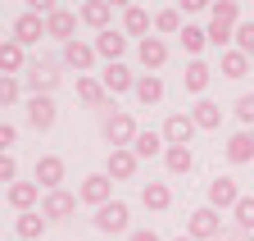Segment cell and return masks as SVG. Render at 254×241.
Instances as JSON below:
<instances>
[{"label": "cell", "instance_id": "1", "mask_svg": "<svg viewBox=\"0 0 254 241\" xmlns=\"http://www.w3.org/2000/svg\"><path fill=\"white\" fill-rule=\"evenodd\" d=\"M209 14H213V18H209V41L222 50V46H227V41L236 37V32H232V23L241 18V5H236V0H218V5H213Z\"/></svg>", "mask_w": 254, "mask_h": 241}, {"label": "cell", "instance_id": "2", "mask_svg": "<svg viewBox=\"0 0 254 241\" xmlns=\"http://www.w3.org/2000/svg\"><path fill=\"white\" fill-rule=\"evenodd\" d=\"M136 137H141V128H136L132 114H109V118H105V141H109L114 150H132Z\"/></svg>", "mask_w": 254, "mask_h": 241}, {"label": "cell", "instance_id": "3", "mask_svg": "<svg viewBox=\"0 0 254 241\" xmlns=\"http://www.w3.org/2000/svg\"><path fill=\"white\" fill-rule=\"evenodd\" d=\"M77 196H82L86 205H95V209H105V205L114 200V177H109V173H91Z\"/></svg>", "mask_w": 254, "mask_h": 241}, {"label": "cell", "instance_id": "4", "mask_svg": "<svg viewBox=\"0 0 254 241\" xmlns=\"http://www.w3.org/2000/svg\"><path fill=\"white\" fill-rule=\"evenodd\" d=\"M186 237H195V241H209V237H222V219H218V209H195L186 223Z\"/></svg>", "mask_w": 254, "mask_h": 241}, {"label": "cell", "instance_id": "5", "mask_svg": "<svg viewBox=\"0 0 254 241\" xmlns=\"http://www.w3.org/2000/svg\"><path fill=\"white\" fill-rule=\"evenodd\" d=\"M41 37H50V32H46V23H41V14H32V9H27V14L14 18V41H18V46H37Z\"/></svg>", "mask_w": 254, "mask_h": 241}, {"label": "cell", "instance_id": "6", "mask_svg": "<svg viewBox=\"0 0 254 241\" xmlns=\"http://www.w3.org/2000/svg\"><path fill=\"white\" fill-rule=\"evenodd\" d=\"M127 219H132V214H127L123 200H109L105 209H95V228H100V232H127Z\"/></svg>", "mask_w": 254, "mask_h": 241}, {"label": "cell", "instance_id": "7", "mask_svg": "<svg viewBox=\"0 0 254 241\" xmlns=\"http://www.w3.org/2000/svg\"><path fill=\"white\" fill-rule=\"evenodd\" d=\"M241 205V191L232 177H213L209 182V209H236Z\"/></svg>", "mask_w": 254, "mask_h": 241}, {"label": "cell", "instance_id": "8", "mask_svg": "<svg viewBox=\"0 0 254 241\" xmlns=\"http://www.w3.org/2000/svg\"><path fill=\"white\" fill-rule=\"evenodd\" d=\"M190 137H195V118H190V114H168L164 141L168 146H190Z\"/></svg>", "mask_w": 254, "mask_h": 241}, {"label": "cell", "instance_id": "9", "mask_svg": "<svg viewBox=\"0 0 254 241\" xmlns=\"http://www.w3.org/2000/svg\"><path fill=\"white\" fill-rule=\"evenodd\" d=\"M105 173L118 177V182H132V177H136V150H109Z\"/></svg>", "mask_w": 254, "mask_h": 241}, {"label": "cell", "instance_id": "10", "mask_svg": "<svg viewBox=\"0 0 254 241\" xmlns=\"http://www.w3.org/2000/svg\"><path fill=\"white\" fill-rule=\"evenodd\" d=\"M77 18H82V14H73V9H55V14L46 18V32H50V37H59L64 46H68V41H73V32H77Z\"/></svg>", "mask_w": 254, "mask_h": 241}, {"label": "cell", "instance_id": "11", "mask_svg": "<svg viewBox=\"0 0 254 241\" xmlns=\"http://www.w3.org/2000/svg\"><path fill=\"white\" fill-rule=\"evenodd\" d=\"M59 182H64V160H59V155H41V160H37V187L59 191Z\"/></svg>", "mask_w": 254, "mask_h": 241}, {"label": "cell", "instance_id": "12", "mask_svg": "<svg viewBox=\"0 0 254 241\" xmlns=\"http://www.w3.org/2000/svg\"><path fill=\"white\" fill-rule=\"evenodd\" d=\"M27 123L37 128V132L55 128V100H50V96H32V100H27Z\"/></svg>", "mask_w": 254, "mask_h": 241}, {"label": "cell", "instance_id": "13", "mask_svg": "<svg viewBox=\"0 0 254 241\" xmlns=\"http://www.w3.org/2000/svg\"><path fill=\"white\" fill-rule=\"evenodd\" d=\"M150 27H154V18H150L141 5H127V9H123V32H127V37H141V41H145Z\"/></svg>", "mask_w": 254, "mask_h": 241}, {"label": "cell", "instance_id": "14", "mask_svg": "<svg viewBox=\"0 0 254 241\" xmlns=\"http://www.w3.org/2000/svg\"><path fill=\"white\" fill-rule=\"evenodd\" d=\"M73 209H77V196H68V191H46V205H41L46 219H68Z\"/></svg>", "mask_w": 254, "mask_h": 241}, {"label": "cell", "instance_id": "15", "mask_svg": "<svg viewBox=\"0 0 254 241\" xmlns=\"http://www.w3.org/2000/svg\"><path fill=\"white\" fill-rule=\"evenodd\" d=\"M100 82H105V91H114V96H123V91H136V78L127 73L123 64H109V69L100 73Z\"/></svg>", "mask_w": 254, "mask_h": 241}, {"label": "cell", "instance_id": "16", "mask_svg": "<svg viewBox=\"0 0 254 241\" xmlns=\"http://www.w3.org/2000/svg\"><path fill=\"white\" fill-rule=\"evenodd\" d=\"M55 82H59V73H55L50 64H32V69H27V86H32L37 96H50Z\"/></svg>", "mask_w": 254, "mask_h": 241}, {"label": "cell", "instance_id": "17", "mask_svg": "<svg viewBox=\"0 0 254 241\" xmlns=\"http://www.w3.org/2000/svg\"><path fill=\"white\" fill-rule=\"evenodd\" d=\"M132 150H136V160H154L159 150H168V146H164V132H154V128H141V137L132 141Z\"/></svg>", "mask_w": 254, "mask_h": 241}, {"label": "cell", "instance_id": "18", "mask_svg": "<svg viewBox=\"0 0 254 241\" xmlns=\"http://www.w3.org/2000/svg\"><path fill=\"white\" fill-rule=\"evenodd\" d=\"M164 164H168L173 177H182V173L195 168V155H190V146H168V150H164Z\"/></svg>", "mask_w": 254, "mask_h": 241}, {"label": "cell", "instance_id": "19", "mask_svg": "<svg viewBox=\"0 0 254 241\" xmlns=\"http://www.w3.org/2000/svg\"><path fill=\"white\" fill-rule=\"evenodd\" d=\"M5 196H9V205L18 209V214H32V200L41 196V187H37V182H14Z\"/></svg>", "mask_w": 254, "mask_h": 241}, {"label": "cell", "instance_id": "20", "mask_svg": "<svg viewBox=\"0 0 254 241\" xmlns=\"http://www.w3.org/2000/svg\"><path fill=\"white\" fill-rule=\"evenodd\" d=\"M123 50H127V37L123 32H100V37H95V55H105L109 64H118Z\"/></svg>", "mask_w": 254, "mask_h": 241}, {"label": "cell", "instance_id": "21", "mask_svg": "<svg viewBox=\"0 0 254 241\" xmlns=\"http://www.w3.org/2000/svg\"><path fill=\"white\" fill-rule=\"evenodd\" d=\"M227 160H232V164H250V160H254V132H232Z\"/></svg>", "mask_w": 254, "mask_h": 241}, {"label": "cell", "instance_id": "22", "mask_svg": "<svg viewBox=\"0 0 254 241\" xmlns=\"http://www.w3.org/2000/svg\"><path fill=\"white\" fill-rule=\"evenodd\" d=\"M64 59H68V69H91L95 64V46H86V41H68V46H64Z\"/></svg>", "mask_w": 254, "mask_h": 241}, {"label": "cell", "instance_id": "23", "mask_svg": "<svg viewBox=\"0 0 254 241\" xmlns=\"http://www.w3.org/2000/svg\"><path fill=\"white\" fill-rule=\"evenodd\" d=\"M209 78H213V73H209V64H204V59H190V64H186V73H182L186 91H195V96L209 86Z\"/></svg>", "mask_w": 254, "mask_h": 241}, {"label": "cell", "instance_id": "24", "mask_svg": "<svg viewBox=\"0 0 254 241\" xmlns=\"http://www.w3.org/2000/svg\"><path fill=\"white\" fill-rule=\"evenodd\" d=\"M114 18V5H109V0H91V5H82V23H91V27H100V32H109V23Z\"/></svg>", "mask_w": 254, "mask_h": 241}, {"label": "cell", "instance_id": "25", "mask_svg": "<svg viewBox=\"0 0 254 241\" xmlns=\"http://www.w3.org/2000/svg\"><path fill=\"white\" fill-rule=\"evenodd\" d=\"M164 59H168V46H164V37H145V41H141V64H145V69H159Z\"/></svg>", "mask_w": 254, "mask_h": 241}, {"label": "cell", "instance_id": "26", "mask_svg": "<svg viewBox=\"0 0 254 241\" xmlns=\"http://www.w3.org/2000/svg\"><path fill=\"white\" fill-rule=\"evenodd\" d=\"M136 100H141V105H159V100H164V82H159L154 73L136 78Z\"/></svg>", "mask_w": 254, "mask_h": 241}, {"label": "cell", "instance_id": "27", "mask_svg": "<svg viewBox=\"0 0 254 241\" xmlns=\"http://www.w3.org/2000/svg\"><path fill=\"white\" fill-rule=\"evenodd\" d=\"M0 69H5V78H14V73L23 69V46H18L14 37H9L5 46H0Z\"/></svg>", "mask_w": 254, "mask_h": 241}, {"label": "cell", "instance_id": "28", "mask_svg": "<svg viewBox=\"0 0 254 241\" xmlns=\"http://www.w3.org/2000/svg\"><path fill=\"white\" fill-rule=\"evenodd\" d=\"M190 118H195V128H218V123H222V105H213V100H200L195 109H190Z\"/></svg>", "mask_w": 254, "mask_h": 241}, {"label": "cell", "instance_id": "29", "mask_svg": "<svg viewBox=\"0 0 254 241\" xmlns=\"http://www.w3.org/2000/svg\"><path fill=\"white\" fill-rule=\"evenodd\" d=\"M168 200H173V191H168L164 182H150V187H141V205H145V209H168Z\"/></svg>", "mask_w": 254, "mask_h": 241}, {"label": "cell", "instance_id": "30", "mask_svg": "<svg viewBox=\"0 0 254 241\" xmlns=\"http://www.w3.org/2000/svg\"><path fill=\"white\" fill-rule=\"evenodd\" d=\"M177 41H182V46H186L190 55H200V50L209 46V27H195V23H186V27H182V37H177Z\"/></svg>", "mask_w": 254, "mask_h": 241}, {"label": "cell", "instance_id": "31", "mask_svg": "<svg viewBox=\"0 0 254 241\" xmlns=\"http://www.w3.org/2000/svg\"><path fill=\"white\" fill-rule=\"evenodd\" d=\"M245 73H250V55L222 50V78H245Z\"/></svg>", "mask_w": 254, "mask_h": 241}, {"label": "cell", "instance_id": "32", "mask_svg": "<svg viewBox=\"0 0 254 241\" xmlns=\"http://www.w3.org/2000/svg\"><path fill=\"white\" fill-rule=\"evenodd\" d=\"M105 82H95V78H77V100H86V105H105Z\"/></svg>", "mask_w": 254, "mask_h": 241}, {"label": "cell", "instance_id": "33", "mask_svg": "<svg viewBox=\"0 0 254 241\" xmlns=\"http://www.w3.org/2000/svg\"><path fill=\"white\" fill-rule=\"evenodd\" d=\"M14 232H18L23 241H32V237H41V232H46V214H18Z\"/></svg>", "mask_w": 254, "mask_h": 241}, {"label": "cell", "instance_id": "34", "mask_svg": "<svg viewBox=\"0 0 254 241\" xmlns=\"http://www.w3.org/2000/svg\"><path fill=\"white\" fill-rule=\"evenodd\" d=\"M232 219H236V228H241L245 237L254 232V196H241V205L232 209Z\"/></svg>", "mask_w": 254, "mask_h": 241}, {"label": "cell", "instance_id": "35", "mask_svg": "<svg viewBox=\"0 0 254 241\" xmlns=\"http://www.w3.org/2000/svg\"><path fill=\"white\" fill-rule=\"evenodd\" d=\"M154 32L182 37V14H177V9H159V14H154Z\"/></svg>", "mask_w": 254, "mask_h": 241}, {"label": "cell", "instance_id": "36", "mask_svg": "<svg viewBox=\"0 0 254 241\" xmlns=\"http://www.w3.org/2000/svg\"><path fill=\"white\" fill-rule=\"evenodd\" d=\"M236 50L241 55H254V23H241L236 27Z\"/></svg>", "mask_w": 254, "mask_h": 241}, {"label": "cell", "instance_id": "37", "mask_svg": "<svg viewBox=\"0 0 254 241\" xmlns=\"http://www.w3.org/2000/svg\"><path fill=\"white\" fill-rule=\"evenodd\" d=\"M23 96V82L18 78H5V82H0V105H14Z\"/></svg>", "mask_w": 254, "mask_h": 241}, {"label": "cell", "instance_id": "38", "mask_svg": "<svg viewBox=\"0 0 254 241\" xmlns=\"http://www.w3.org/2000/svg\"><path fill=\"white\" fill-rule=\"evenodd\" d=\"M236 118H241L245 128H254V96H241L236 100Z\"/></svg>", "mask_w": 254, "mask_h": 241}, {"label": "cell", "instance_id": "39", "mask_svg": "<svg viewBox=\"0 0 254 241\" xmlns=\"http://www.w3.org/2000/svg\"><path fill=\"white\" fill-rule=\"evenodd\" d=\"M14 173H18V164H14V155H5V160H0V182L14 187Z\"/></svg>", "mask_w": 254, "mask_h": 241}, {"label": "cell", "instance_id": "40", "mask_svg": "<svg viewBox=\"0 0 254 241\" xmlns=\"http://www.w3.org/2000/svg\"><path fill=\"white\" fill-rule=\"evenodd\" d=\"M18 141V128L14 123H0V146H14Z\"/></svg>", "mask_w": 254, "mask_h": 241}, {"label": "cell", "instance_id": "41", "mask_svg": "<svg viewBox=\"0 0 254 241\" xmlns=\"http://www.w3.org/2000/svg\"><path fill=\"white\" fill-rule=\"evenodd\" d=\"M132 241H159V237H154L150 228H141V232H132Z\"/></svg>", "mask_w": 254, "mask_h": 241}, {"label": "cell", "instance_id": "42", "mask_svg": "<svg viewBox=\"0 0 254 241\" xmlns=\"http://www.w3.org/2000/svg\"><path fill=\"white\" fill-rule=\"evenodd\" d=\"M173 241H195V237H173Z\"/></svg>", "mask_w": 254, "mask_h": 241}, {"label": "cell", "instance_id": "43", "mask_svg": "<svg viewBox=\"0 0 254 241\" xmlns=\"http://www.w3.org/2000/svg\"><path fill=\"white\" fill-rule=\"evenodd\" d=\"M227 241H241V237H236V232H232V237H227Z\"/></svg>", "mask_w": 254, "mask_h": 241}, {"label": "cell", "instance_id": "44", "mask_svg": "<svg viewBox=\"0 0 254 241\" xmlns=\"http://www.w3.org/2000/svg\"><path fill=\"white\" fill-rule=\"evenodd\" d=\"M245 241H254V232H250V237H245Z\"/></svg>", "mask_w": 254, "mask_h": 241}]
</instances>
